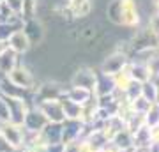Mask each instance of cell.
I'll return each mask as SVG.
<instances>
[{"mask_svg":"<svg viewBox=\"0 0 159 152\" xmlns=\"http://www.w3.org/2000/svg\"><path fill=\"white\" fill-rule=\"evenodd\" d=\"M35 106L43 112L46 120L51 122V124H62L64 120H66L62 99H46V101H41L39 104H35Z\"/></svg>","mask_w":159,"mask_h":152,"instance_id":"3","label":"cell"},{"mask_svg":"<svg viewBox=\"0 0 159 152\" xmlns=\"http://www.w3.org/2000/svg\"><path fill=\"white\" fill-rule=\"evenodd\" d=\"M69 9L73 12V16L76 18L87 16L90 12V2L89 0H71L69 2Z\"/></svg>","mask_w":159,"mask_h":152,"instance_id":"15","label":"cell"},{"mask_svg":"<svg viewBox=\"0 0 159 152\" xmlns=\"http://www.w3.org/2000/svg\"><path fill=\"white\" fill-rule=\"evenodd\" d=\"M96 81H97V73H94V69H90V67H80L71 76V85L83 87V89H89L92 92H94Z\"/></svg>","mask_w":159,"mask_h":152,"instance_id":"5","label":"cell"},{"mask_svg":"<svg viewBox=\"0 0 159 152\" xmlns=\"http://www.w3.org/2000/svg\"><path fill=\"white\" fill-rule=\"evenodd\" d=\"M0 152H14V149H12V147L9 145V141L2 136V133H0Z\"/></svg>","mask_w":159,"mask_h":152,"instance_id":"21","label":"cell"},{"mask_svg":"<svg viewBox=\"0 0 159 152\" xmlns=\"http://www.w3.org/2000/svg\"><path fill=\"white\" fill-rule=\"evenodd\" d=\"M0 133L9 141V145L14 149V152L25 147V133H27V129L23 127V124H16V122H11V120L2 122L0 124Z\"/></svg>","mask_w":159,"mask_h":152,"instance_id":"2","label":"cell"},{"mask_svg":"<svg viewBox=\"0 0 159 152\" xmlns=\"http://www.w3.org/2000/svg\"><path fill=\"white\" fill-rule=\"evenodd\" d=\"M150 106H152V103H148L142 96L138 97V99H134V101H131V108H133V112L136 113V115H145L150 110Z\"/></svg>","mask_w":159,"mask_h":152,"instance_id":"19","label":"cell"},{"mask_svg":"<svg viewBox=\"0 0 159 152\" xmlns=\"http://www.w3.org/2000/svg\"><path fill=\"white\" fill-rule=\"evenodd\" d=\"M23 32L27 34V37H29L32 46H39L43 43V39H44V28H43V25L37 20H29V21L25 23Z\"/></svg>","mask_w":159,"mask_h":152,"instance_id":"10","label":"cell"},{"mask_svg":"<svg viewBox=\"0 0 159 152\" xmlns=\"http://www.w3.org/2000/svg\"><path fill=\"white\" fill-rule=\"evenodd\" d=\"M46 152H64V143H51Z\"/></svg>","mask_w":159,"mask_h":152,"instance_id":"23","label":"cell"},{"mask_svg":"<svg viewBox=\"0 0 159 152\" xmlns=\"http://www.w3.org/2000/svg\"><path fill=\"white\" fill-rule=\"evenodd\" d=\"M78 145L80 141H67L64 143V152H78Z\"/></svg>","mask_w":159,"mask_h":152,"instance_id":"22","label":"cell"},{"mask_svg":"<svg viewBox=\"0 0 159 152\" xmlns=\"http://www.w3.org/2000/svg\"><path fill=\"white\" fill-rule=\"evenodd\" d=\"M133 143L134 149H148L152 145V131L148 126H142L138 131L133 133Z\"/></svg>","mask_w":159,"mask_h":152,"instance_id":"12","label":"cell"},{"mask_svg":"<svg viewBox=\"0 0 159 152\" xmlns=\"http://www.w3.org/2000/svg\"><path fill=\"white\" fill-rule=\"evenodd\" d=\"M131 152H148V149H133Z\"/></svg>","mask_w":159,"mask_h":152,"instance_id":"25","label":"cell"},{"mask_svg":"<svg viewBox=\"0 0 159 152\" xmlns=\"http://www.w3.org/2000/svg\"><path fill=\"white\" fill-rule=\"evenodd\" d=\"M6 78L9 80L12 85H16V87H20V89H23V90H35L39 87L34 71H32L27 64H18Z\"/></svg>","mask_w":159,"mask_h":152,"instance_id":"1","label":"cell"},{"mask_svg":"<svg viewBox=\"0 0 159 152\" xmlns=\"http://www.w3.org/2000/svg\"><path fill=\"white\" fill-rule=\"evenodd\" d=\"M78 152H97V150L94 149V145L89 140H81L78 145Z\"/></svg>","mask_w":159,"mask_h":152,"instance_id":"20","label":"cell"},{"mask_svg":"<svg viewBox=\"0 0 159 152\" xmlns=\"http://www.w3.org/2000/svg\"><path fill=\"white\" fill-rule=\"evenodd\" d=\"M41 133L44 136V140L48 141V145H51V143H62V124H51V122H48L46 127Z\"/></svg>","mask_w":159,"mask_h":152,"instance_id":"14","label":"cell"},{"mask_svg":"<svg viewBox=\"0 0 159 152\" xmlns=\"http://www.w3.org/2000/svg\"><path fill=\"white\" fill-rule=\"evenodd\" d=\"M46 124H48V120L43 115V112L37 106H30L25 115V120H23V127L32 133H41L46 127Z\"/></svg>","mask_w":159,"mask_h":152,"instance_id":"6","label":"cell"},{"mask_svg":"<svg viewBox=\"0 0 159 152\" xmlns=\"http://www.w3.org/2000/svg\"><path fill=\"white\" fill-rule=\"evenodd\" d=\"M143 118H145V126H148L150 129L159 126V104L157 103H154L152 106H150V110L143 115Z\"/></svg>","mask_w":159,"mask_h":152,"instance_id":"18","label":"cell"},{"mask_svg":"<svg viewBox=\"0 0 159 152\" xmlns=\"http://www.w3.org/2000/svg\"><path fill=\"white\" fill-rule=\"evenodd\" d=\"M127 64H129V60H127V55H125V53L113 51L110 57H106V58L102 60L101 73L110 74V76H115V74L120 73V71H122Z\"/></svg>","mask_w":159,"mask_h":152,"instance_id":"4","label":"cell"},{"mask_svg":"<svg viewBox=\"0 0 159 152\" xmlns=\"http://www.w3.org/2000/svg\"><path fill=\"white\" fill-rule=\"evenodd\" d=\"M64 99H69V101L76 103V104H80V106H85L87 103L92 101V97H94V92L89 89H83V87H74V85H71L69 89H66V92H64Z\"/></svg>","mask_w":159,"mask_h":152,"instance_id":"8","label":"cell"},{"mask_svg":"<svg viewBox=\"0 0 159 152\" xmlns=\"http://www.w3.org/2000/svg\"><path fill=\"white\" fill-rule=\"evenodd\" d=\"M0 124H2V120H0Z\"/></svg>","mask_w":159,"mask_h":152,"instance_id":"26","label":"cell"},{"mask_svg":"<svg viewBox=\"0 0 159 152\" xmlns=\"http://www.w3.org/2000/svg\"><path fill=\"white\" fill-rule=\"evenodd\" d=\"M142 97H145L148 103H157V83L156 80H148L142 85Z\"/></svg>","mask_w":159,"mask_h":152,"instance_id":"16","label":"cell"},{"mask_svg":"<svg viewBox=\"0 0 159 152\" xmlns=\"http://www.w3.org/2000/svg\"><path fill=\"white\" fill-rule=\"evenodd\" d=\"M152 143L154 145H159V126H156V127H152Z\"/></svg>","mask_w":159,"mask_h":152,"instance_id":"24","label":"cell"},{"mask_svg":"<svg viewBox=\"0 0 159 152\" xmlns=\"http://www.w3.org/2000/svg\"><path fill=\"white\" fill-rule=\"evenodd\" d=\"M119 6H120V25L134 27L138 23V12L134 4L131 0H119Z\"/></svg>","mask_w":159,"mask_h":152,"instance_id":"9","label":"cell"},{"mask_svg":"<svg viewBox=\"0 0 159 152\" xmlns=\"http://www.w3.org/2000/svg\"><path fill=\"white\" fill-rule=\"evenodd\" d=\"M111 143H113L120 152H129L134 149V143H133V135L131 131L125 127V129H120L119 133H115L113 138H111Z\"/></svg>","mask_w":159,"mask_h":152,"instance_id":"11","label":"cell"},{"mask_svg":"<svg viewBox=\"0 0 159 152\" xmlns=\"http://www.w3.org/2000/svg\"><path fill=\"white\" fill-rule=\"evenodd\" d=\"M62 104H64L66 118H73V120H80L81 118V106L80 104L69 101V99H64V97H62Z\"/></svg>","mask_w":159,"mask_h":152,"instance_id":"17","label":"cell"},{"mask_svg":"<svg viewBox=\"0 0 159 152\" xmlns=\"http://www.w3.org/2000/svg\"><path fill=\"white\" fill-rule=\"evenodd\" d=\"M18 64H20L18 62V53H14L11 48H7V50L0 55V73L4 74V76H7Z\"/></svg>","mask_w":159,"mask_h":152,"instance_id":"13","label":"cell"},{"mask_svg":"<svg viewBox=\"0 0 159 152\" xmlns=\"http://www.w3.org/2000/svg\"><path fill=\"white\" fill-rule=\"evenodd\" d=\"M7 44H9V48H11L14 53H18V55H25V53H29L30 48H32L27 34L23 32V28H16V30L9 35Z\"/></svg>","mask_w":159,"mask_h":152,"instance_id":"7","label":"cell"}]
</instances>
